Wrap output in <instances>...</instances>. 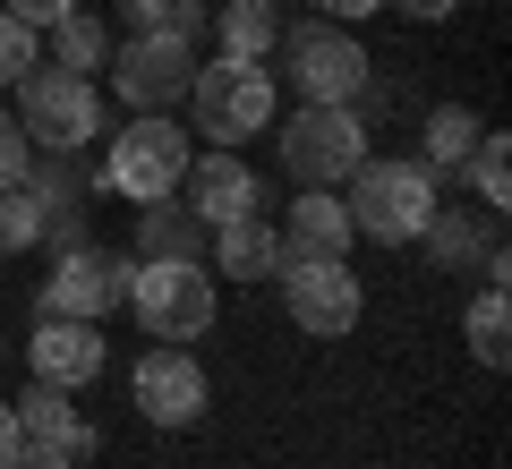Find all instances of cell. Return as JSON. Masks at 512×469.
<instances>
[{
  "label": "cell",
  "mask_w": 512,
  "mask_h": 469,
  "mask_svg": "<svg viewBox=\"0 0 512 469\" xmlns=\"http://www.w3.org/2000/svg\"><path fill=\"white\" fill-rule=\"evenodd\" d=\"M128 316H137L146 342H171V350L205 342L222 316V290L205 273V256H137L128 265Z\"/></svg>",
  "instance_id": "1"
},
{
  "label": "cell",
  "mask_w": 512,
  "mask_h": 469,
  "mask_svg": "<svg viewBox=\"0 0 512 469\" xmlns=\"http://www.w3.org/2000/svg\"><path fill=\"white\" fill-rule=\"evenodd\" d=\"M342 205H350V231L376 239V248H419L427 214H436V171L410 163V154H367L359 171L342 180Z\"/></svg>",
  "instance_id": "2"
},
{
  "label": "cell",
  "mask_w": 512,
  "mask_h": 469,
  "mask_svg": "<svg viewBox=\"0 0 512 469\" xmlns=\"http://www.w3.org/2000/svg\"><path fill=\"white\" fill-rule=\"evenodd\" d=\"M188 120H197L205 145H239V137H265L282 120V94H274V69L265 60H197L188 77Z\"/></svg>",
  "instance_id": "3"
},
{
  "label": "cell",
  "mask_w": 512,
  "mask_h": 469,
  "mask_svg": "<svg viewBox=\"0 0 512 469\" xmlns=\"http://www.w3.org/2000/svg\"><path fill=\"white\" fill-rule=\"evenodd\" d=\"M274 154H282V171H291L299 188H342L350 171L376 154V145H367V111L359 103H299L291 120L274 128Z\"/></svg>",
  "instance_id": "4"
},
{
  "label": "cell",
  "mask_w": 512,
  "mask_h": 469,
  "mask_svg": "<svg viewBox=\"0 0 512 469\" xmlns=\"http://www.w3.org/2000/svg\"><path fill=\"white\" fill-rule=\"evenodd\" d=\"M9 120H18V137L43 145V154H86L94 137H111L94 77H69V69H52V60H35V69L18 77V111H9Z\"/></svg>",
  "instance_id": "5"
},
{
  "label": "cell",
  "mask_w": 512,
  "mask_h": 469,
  "mask_svg": "<svg viewBox=\"0 0 512 469\" xmlns=\"http://www.w3.org/2000/svg\"><path fill=\"white\" fill-rule=\"evenodd\" d=\"M188 180V128L171 111H128L120 137L103 145V188L128 205H163Z\"/></svg>",
  "instance_id": "6"
},
{
  "label": "cell",
  "mask_w": 512,
  "mask_h": 469,
  "mask_svg": "<svg viewBox=\"0 0 512 469\" xmlns=\"http://www.w3.org/2000/svg\"><path fill=\"white\" fill-rule=\"evenodd\" d=\"M282 316L308 342H350L367 325V282L350 273V256H282Z\"/></svg>",
  "instance_id": "7"
},
{
  "label": "cell",
  "mask_w": 512,
  "mask_h": 469,
  "mask_svg": "<svg viewBox=\"0 0 512 469\" xmlns=\"http://www.w3.org/2000/svg\"><path fill=\"white\" fill-rule=\"evenodd\" d=\"M282 60H291V86L299 103H359V86L376 77L367 43L333 18H308V26H282Z\"/></svg>",
  "instance_id": "8"
},
{
  "label": "cell",
  "mask_w": 512,
  "mask_h": 469,
  "mask_svg": "<svg viewBox=\"0 0 512 469\" xmlns=\"http://www.w3.org/2000/svg\"><path fill=\"white\" fill-rule=\"evenodd\" d=\"M103 77L120 86V111H171L188 94V77H197V43L188 35H120Z\"/></svg>",
  "instance_id": "9"
},
{
  "label": "cell",
  "mask_w": 512,
  "mask_h": 469,
  "mask_svg": "<svg viewBox=\"0 0 512 469\" xmlns=\"http://www.w3.org/2000/svg\"><path fill=\"white\" fill-rule=\"evenodd\" d=\"M128 265H137V256H111V248H94V239L52 248V273H43L35 307L43 316H86V325H103L111 307L128 299Z\"/></svg>",
  "instance_id": "10"
},
{
  "label": "cell",
  "mask_w": 512,
  "mask_h": 469,
  "mask_svg": "<svg viewBox=\"0 0 512 469\" xmlns=\"http://www.w3.org/2000/svg\"><path fill=\"white\" fill-rule=\"evenodd\" d=\"M128 401H137V418H146V427L180 435V427H197V418L214 410V384H205L197 350H171V342H154L146 359L128 367Z\"/></svg>",
  "instance_id": "11"
},
{
  "label": "cell",
  "mask_w": 512,
  "mask_h": 469,
  "mask_svg": "<svg viewBox=\"0 0 512 469\" xmlns=\"http://www.w3.org/2000/svg\"><path fill=\"white\" fill-rule=\"evenodd\" d=\"M26 367H35V384H60V393H86V384L111 367V350H103V325H86V316H35V342H26Z\"/></svg>",
  "instance_id": "12"
},
{
  "label": "cell",
  "mask_w": 512,
  "mask_h": 469,
  "mask_svg": "<svg viewBox=\"0 0 512 469\" xmlns=\"http://www.w3.org/2000/svg\"><path fill=\"white\" fill-rule=\"evenodd\" d=\"M180 197H188V214H197L205 231H222V222H239V214H265V180L239 163V145L197 154V163H188V180H180Z\"/></svg>",
  "instance_id": "13"
},
{
  "label": "cell",
  "mask_w": 512,
  "mask_h": 469,
  "mask_svg": "<svg viewBox=\"0 0 512 469\" xmlns=\"http://www.w3.org/2000/svg\"><path fill=\"white\" fill-rule=\"evenodd\" d=\"M282 256H291V248H282V222H265V214H239V222H222V231H205V273H214V282H222V273H231V282H274V273H282Z\"/></svg>",
  "instance_id": "14"
},
{
  "label": "cell",
  "mask_w": 512,
  "mask_h": 469,
  "mask_svg": "<svg viewBox=\"0 0 512 469\" xmlns=\"http://www.w3.org/2000/svg\"><path fill=\"white\" fill-rule=\"evenodd\" d=\"M9 410H18L26 452H69V461H86V452H94L86 410H77V393H60V384H35V376H26V393L9 401Z\"/></svg>",
  "instance_id": "15"
},
{
  "label": "cell",
  "mask_w": 512,
  "mask_h": 469,
  "mask_svg": "<svg viewBox=\"0 0 512 469\" xmlns=\"http://www.w3.org/2000/svg\"><path fill=\"white\" fill-rule=\"evenodd\" d=\"M282 248H291V256H350V248H359L342 188H299L291 214H282Z\"/></svg>",
  "instance_id": "16"
},
{
  "label": "cell",
  "mask_w": 512,
  "mask_h": 469,
  "mask_svg": "<svg viewBox=\"0 0 512 469\" xmlns=\"http://www.w3.org/2000/svg\"><path fill=\"white\" fill-rule=\"evenodd\" d=\"M419 248L436 256V273H461V265H487L495 248H504V239H495V214H461V205H436V214H427V231H419Z\"/></svg>",
  "instance_id": "17"
},
{
  "label": "cell",
  "mask_w": 512,
  "mask_h": 469,
  "mask_svg": "<svg viewBox=\"0 0 512 469\" xmlns=\"http://www.w3.org/2000/svg\"><path fill=\"white\" fill-rule=\"evenodd\" d=\"M214 35H222V60H274L282 52V0H222Z\"/></svg>",
  "instance_id": "18"
},
{
  "label": "cell",
  "mask_w": 512,
  "mask_h": 469,
  "mask_svg": "<svg viewBox=\"0 0 512 469\" xmlns=\"http://www.w3.org/2000/svg\"><path fill=\"white\" fill-rule=\"evenodd\" d=\"M478 137H487V120H478L470 103H436V111L419 120V163H427V171H461V163L478 154Z\"/></svg>",
  "instance_id": "19"
},
{
  "label": "cell",
  "mask_w": 512,
  "mask_h": 469,
  "mask_svg": "<svg viewBox=\"0 0 512 469\" xmlns=\"http://www.w3.org/2000/svg\"><path fill=\"white\" fill-rule=\"evenodd\" d=\"M461 342H470L478 367H504V359H512V307H504V282H478V299L461 307Z\"/></svg>",
  "instance_id": "20"
},
{
  "label": "cell",
  "mask_w": 512,
  "mask_h": 469,
  "mask_svg": "<svg viewBox=\"0 0 512 469\" xmlns=\"http://www.w3.org/2000/svg\"><path fill=\"white\" fill-rule=\"evenodd\" d=\"M43 35H52V69H69V77H94V69L111 60V43H120L103 18H94V9H69V18L43 26Z\"/></svg>",
  "instance_id": "21"
},
{
  "label": "cell",
  "mask_w": 512,
  "mask_h": 469,
  "mask_svg": "<svg viewBox=\"0 0 512 469\" xmlns=\"http://www.w3.org/2000/svg\"><path fill=\"white\" fill-rule=\"evenodd\" d=\"M137 256H205V222L188 214L180 197L137 205Z\"/></svg>",
  "instance_id": "22"
},
{
  "label": "cell",
  "mask_w": 512,
  "mask_h": 469,
  "mask_svg": "<svg viewBox=\"0 0 512 469\" xmlns=\"http://www.w3.org/2000/svg\"><path fill=\"white\" fill-rule=\"evenodd\" d=\"M461 171H470L478 214H504V205H512V145H504V128H487V137H478V154H470Z\"/></svg>",
  "instance_id": "23"
},
{
  "label": "cell",
  "mask_w": 512,
  "mask_h": 469,
  "mask_svg": "<svg viewBox=\"0 0 512 469\" xmlns=\"http://www.w3.org/2000/svg\"><path fill=\"white\" fill-rule=\"evenodd\" d=\"M120 26H128V35H188V43H197L205 0H120Z\"/></svg>",
  "instance_id": "24"
},
{
  "label": "cell",
  "mask_w": 512,
  "mask_h": 469,
  "mask_svg": "<svg viewBox=\"0 0 512 469\" xmlns=\"http://www.w3.org/2000/svg\"><path fill=\"white\" fill-rule=\"evenodd\" d=\"M26 248H43V197L35 188H0V256H26Z\"/></svg>",
  "instance_id": "25"
},
{
  "label": "cell",
  "mask_w": 512,
  "mask_h": 469,
  "mask_svg": "<svg viewBox=\"0 0 512 469\" xmlns=\"http://www.w3.org/2000/svg\"><path fill=\"white\" fill-rule=\"evenodd\" d=\"M35 60H43V35H35V26H18L9 9H0V86H18Z\"/></svg>",
  "instance_id": "26"
},
{
  "label": "cell",
  "mask_w": 512,
  "mask_h": 469,
  "mask_svg": "<svg viewBox=\"0 0 512 469\" xmlns=\"http://www.w3.org/2000/svg\"><path fill=\"white\" fill-rule=\"evenodd\" d=\"M26 163H35V145H26V137H18V120L0 111V188H18V180H26Z\"/></svg>",
  "instance_id": "27"
},
{
  "label": "cell",
  "mask_w": 512,
  "mask_h": 469,
  "mask_svg": "<svg viewBox=\"0 0 512 469\" xmlns=\"http://www.w3.org/2000/svg\"><path fill=\"white\" fill-rule=\"evenodd\" d=\"M0 9H9L18 26H35V35H43V26H60L69 9H86V0H0Z\"/></svg>",
  "instance_id": "28"
},
{
  "label": "cell",
  "mask_w": 512,
  "mask_h": 469,
  "mask_svg": "<svg viewBox=\"0 0 512 469\" xmlns=\"http://www.w3.org/2000/svg\"><path fill=\"white\" fill-rule=\"evenodd\" d=\"M26 461V435H18V410L0 401V469H18Z\"/></svg>",
  "instance_id": "29"
},
{
  "label": "cell",
  "mask_w": 512,
  "mask_h": 469,
  "mask_svg": "<svg viewBox=\"0 0 512 469\" xmlns=\"http://www.w3.org/2000/svg\"><path fill=\"white\" fill-rule=\"evenodd\" d=\"M384 9H402V18H419V26H436V18H453L461 0H384Z\"/></svg>",
  "instance_id": "30"
},
{
  "label": "cell",
  "mask_w": 512,
  "mask_h": 469,
  "mask_svg": "<svg viewBox=\"0 0 512 469\" xmlns=\"http://www.w3.org/2000/svg\"><path fill=\"white\" fill-rule=\"evenodd\" d=\"M316 9H325V18H333V26H359V18H376L384 0H316Z\"/></svg>",
  "instance_id": "31"
},
{
  "label": "cell",
  "mask_w": 512,
  "mask_h": 469,
  "mask_svg": "<svg viewBox=\"0 0 512 469\" xmlns=\"http://www.w3.org/2000/svg\"><path fill=\"white\" fill-rule=\"evenodd\" d=\"M18 469H77V461H69V452H26Z\"/></svg>",
  "instance_id": "32"
},
{
  "label": "cell",
  "mask_w": 512,
  "mask_h": 469,
  "mask_svg": "<svg viewBox=\"0 0 512 469\" xmlns=\"http://www.w3.org/2000/svg\"><path fill=\"white\" fill-rule=\"evenodd\" d=\"M0 350H9V325H0Z\"/></svg>",
  "instance_id": "33"
}]
</instances>
